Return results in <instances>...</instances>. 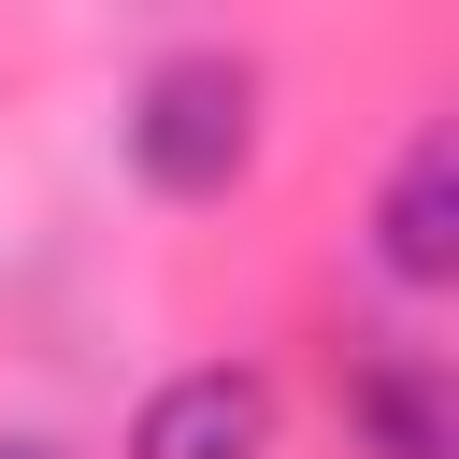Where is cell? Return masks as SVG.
<instances>
[{"mask_svg": "<svg viewBox=\"0 0 459 459\" xmlns=\"http://www.w3.org/2000/svg\"><path fill=\"white\" fill-rule=\"evenodd\" d=\"M258 143H273V72H258L244 43H172V57H143L129 100H115V158H129V186L172 201V215L230 201V186L258 172Z\"/></svg>", "mask_w": 459, "mask_h": 459, "instance_id": "6da1fadb", "label": "cell"}, {"mask_svg": "<svg viewBox=\"0 0 459 459\" xmlns=\"http://www.w3.org/2000/svg\"><path fill=\"white\" fill-rule=\"evenodd\" d=\"M273 430H287V402H273L258 359H186L129 402L115 459H273Z\"/></svg>", "mask_w": 459, "mask_h": 459, "instance_id": "7a4b0ae2", "label": "cell"}, {"mask_svg": "<svg viewBox=\"0 0 459 459\" xmlns=\"http://www.w3.org/2000/svg\"><path fill=\"white\" fill-rule=\"evenodd\" d=\"M359 258H373L402 301H445V287H459V129H445V115L387 158V186H373V215H359Z\"/></svg>", "mask_w": 459, "mask_h": 459, "instance_id": "3957f363", "label": "cell"}, {"mask_svg": "<svg viewBox=\"0 0 459 459\" xmlns=\"http://www.w3.org/2000/svg\"><path fill=\"white\" fill-rule=\"evenodd\" d=\"M330 402H344V445L359 459H459V373L430 344H344Z\"/></svg>", "mask_w": 459, "mask_h": 459, "instance_id": "277c9868", "label": "cell"}, {"mask_svg": "<svg viewBox=\"0 0 459 459\" xmlns=\"http://www.w3.org/2000/svg\"><path fill=\"white\" fill-rule=\"evenodd\" d=\"M0 459H72V445H43V430H0Z\"/></svg>", "mask_w": 459, "mask_h": 459, "instance_id": "5b68a950", "label": "cell"}]
</instances>
